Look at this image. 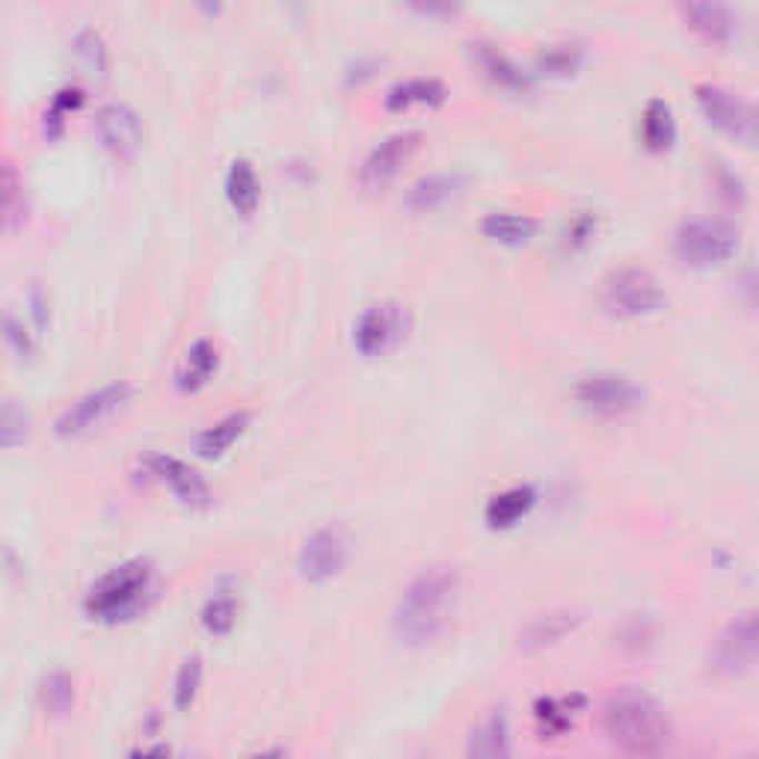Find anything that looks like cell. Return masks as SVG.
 I'll return each instance as SVG.
<instances>
[{"instance_id": "1", "label": "cell", "mask_w": 759, "mask_h": 759, "mask_svg": "<svg viewBox=\"0 0 759 759\" xmlns=\"http://www.w3.org/2000/svg\"><path fill=\"white\" fill-rule=\"evenodd\" d=\"M457 608H460V572L446 563H433L428 570H421L395 602V638L410 650H425L451 632Z\"/></svg>"}, {"instance_id": "2", "label": "cell", "mask_w": 759, "mask_h": 759, "mask_svg": "<svg viewBox=\"0 0 759 759\" xmlns=\"http://www.w3.org/2000/svg\"><path fill=\"white\" fill-rule=\"evenodd\" d=\"M602 732L623 753L650 757L670 739V721L656 697L638 688H617L602 703Z\"/></svg>"}, {"instance_id": "3", "label": "cell", "mask_w": 759, "mask_h": 759, "mask_svg": "<svg viewBox=\"0 0 759 759\" xmlns=\"http://www.w3.org/2000/svg\"><path fill=\"white\" fill-rule=\"evenodd\" d=\"M154 597V567L143 558L126 561L108 570L90 588L83 599V611L90 620L117 626L143 615Z\"/></svg>"}, {"instance_id": "4", "label": "cell", "mask_w": 759, "mask_h": 759, "mask_svg": "<svg viewBox=\"0 0 759 759\" xmlns=\"http://www.w3.org/2000/svg\"><path fill=\"white\" fill-rule=\"evenodd\" d=\"M599 303L611 318L635 321V318H650V314L661 312L668 306V294L650 270L620 268L608 273L602 282Z\"/></svg>"}, {"instance_id": "5", "label": "cell", "mask_w": 759, "mask_h": 759, "mask_svg": "<svg viewBox=\"0 0 759 759\" xmlns=\"http://www.w3.org/2000/svg\"><path fill=\"white\" fill-rule=\"evenodd\" d=\"M739 250V232L721 220H691L679 226L673 238V252L677 259L691 270L718 268L730 261Z\"/></svg>"}, {"instance_id": "6", "label": "cell", "mask_w": 759, "mask_h": 759, "mask_svg": "<svg viewBox=\"0 0 759 759\" xmlns=\"http://www.w3.org/2000/svg\"><path fill=\"white\" fill-rule=\"evenodd\" d=\"M576 401L588 412H593V416L620 419V416L641 410L643 389L626 374L602 371V374H590L585 380H579V386H576Z\"/></svg>"}, {"instance_id": "7", "label": "cell", "mask_w": 759, "mask_h": 759, "mask_svg": "<svg viewBox=\"0 0 759 759\" xmlns=\"http://www.w3.org/2000/svg\"><path fill=\"white\" fill-rule=\"evenodd\" d=\"M697 108L706 122L718 128L721 134L739 140L741 146L757 143V113L736 92L703 83V87H697Z\"/></svg>"}, {"instance_id": "8", "label": "cell", "mask_w": 759, "mask_h": 759, "mask_svg": "<svg viewBox=\"0 0 759 759\" xmlns=\"http://www.w3.org/2000/svg\"><path fill=\"white\" fill-rule=\"evenodd\" d=\"M410 330V314L398 303H374L353 323V348L366 359L386 357Z\"/></svg>"}, {"instance_id": "9", "label": "cell", "mask_w": 759, "mask_h": 759, "mask_svg": "<svg viewBox=\"0 0 759 759\" xmlns=\"http://www.w3.org/2000/svg\"><path fill=\"white\" fill-rule=\"evenodd\" d=\"M131 395H134V389L128 383H110L101 386L99 392L83 395L72 407H66L63 416L57 419V437L78 439L90 433L92 428L104 425L110 416H117L131 401Z\"/></svg>"}, {"instance_id": "10", "label": "cell", "mask_w": 759, "mask_h": 759, "mask_svg": "<svg viewBox=\"0 0 759 759\" xmlns=\"http://www.w3.org/2000/svg\"><path fill=\"white\" fill-rule=\"evenodd\" d=\"M350 561V540L348 535L336 526L318 528L306 537L303 549L297 555V567L306 581L323 585L336 579Z\"/></svg>"}, {"instance_id": "11", "label": "cell", "mask_w": 759, "mask_h": 759, "mask_svg": "<svg viewBox=\"0 0 759 759\" xmlns=\"http://www.w3.org/2000/svg\"><path fill=\"white\" fill-rule=\"evenodd\" d=\"M757 615L736 617L712 647V670L721 677H745L757 665Z\"/></svg>"}, {"instance_id": "12", "label": "cell", "mask_w": 759, "mask_h": 759, "mask_svg": "<svg viewBox=\"0 0 759 759\" xmlns=\"http://www.w3.org/2000/svg\"><path fill=\"white\" fill-rule=\"evenodd\" d=\"M143 469L152 481L163 483L184 508H208L211 505V487L202 475L179 457L146 455Z\"/></svg>"}, {"instance_id": "13", "label": "cell", "mask_w": 759, "mask_h": 759, "mask_svg": "<svg viewBox=\"0 0 759 759\" xmlns=\"http://www.w3.org/2000/svg\"><path fill=\"white\" fill-rule=\"evenodd\" d=\"M679 16L709 46L727 48L739 39V16L730 0H677Z\"/></svg>"}, {"instance_id": "14", "label": "cell", "mask_w": 759, "mask_h": 759, "mask_svg": "<svg viewBox=\"0 0 759 759\" xmlns=\"http://www.w3.org/2000/svg\"><path fill=\"white\" fill-rule=\"evenodd\" d=\"M421 143V134L416 131H403V134L386 137L383 143L374 146L368 158L359 167V184L366 190H386L398 179L403 163L410 161Z\"/></svg>"}, {"instance_id": "15", "label": "cell", "mask_w": 759, "mask_h": 759, "mask_svg": "<svg viewBox=\"0 0 759 759\" xmlns=\"http://www.w3.org/2000/svg\"><path fill=\"white\" fill-rule=\"evenodd\" d=\"M96 134H99L101 146L108 149L113 158H134L143 146V126L134 110L122 104V101H110L101 104L96 113Z\"/></svg>"}, {"instance_id": "16", "label": "cell", "mask_w": 759, "mask_h": 759, "mask_svg": "<svg viewBox=\"0 0 759 759\" xmlns=\"http://www.w3.org/2000/svg\"><path fill=\"white\" fill-rule=\"evenodd\" d=\"M217 368H220V353H217V348L208 339H199L190 344L184 359H181L176 383H179V389L184 395L202 392V389L214 380Z\"/></svg>"}, {"instance_id": "17", "label": "cell", "mask_w": 759, "mask_h": 759, "mask_svg": "<svg viewBox=\"0 0 759 759\" xmlns=\"http://www.w3.org/2000/svg\"><path fill=\"white\" fill-rule=\"evenodd\" d=\"M585 709V697H540L535 703V721L537 730L543 732V739H561L563 732L576 727V718Z\"/></svg>"}, {"instance_id": "18", "label": "cell", "mask_w": 759, "mask_h": 759, "mask_svg": "<svg viewBox=\"0 0 759 759\" xmlns=\"http://www.w3.org/2000/svg\"><path fill=\"white\" fill-rule=\"evenodd\" d=\"M581 617H576L572 611H549V615H537L531 623H526V629L519 632V647L522 650H546V647H555L558 641H563L567 635L576 632Z\"/></svg>"}, {"instance_id": "19", "label": "cell", "mask_w": 759, "mask_h": 759, "mask_svg": "<svg viewBox=\"0 0 759 759\" xmlns=\"http://www.w3.org/2000/svg\"><path fill=\"white\" fill-rule=\"evenodd\" d=\"M448 99L446 87L437 78H410V81L395 83L386 96L389 113H407L412 108H439Z\"/></svg>"}, {"instance_id": "20", "label": "cell", "mask_w": 759, "mask_h": 759, "mask_svg": "<svg viewBox=\"0 0 759 759\" xmlns=\"http://www.w3.org/2000/svg\"><path fill=\"white\" fill-rule=\"evenodd\" d=\"M466 750H469V757H481V759L510 757L513 745H510L508 715H501V712L487 715V718H483V721L469 732V745H466Z\"/></svg>"}, {"instance_id": "21", "label": "cell", "mask_w": 759, "mask_h": 759, "mask_svg": "<svg viewBox=\"0 0 759 759\" xmlns=\"http://www.w3.org/2000/svg\"><path fill=\"white\" fill-rule=\"evenodd\" d=\"M28 217V193L21 181L19 167L12 161H0V229H19Z\"/></svg>"}, {"instance_id": "22", "label": "cell", "mask_w": 759, "mask_h": 759, "mask_svg": "<svg viewBox=\"0 0 759 759\" xmlns=\"http://www.w3.org/2000/svg\"><path fill=\"white\" fill-rule=\"evenodd\" d=\"M641 143L656 154L673 149V143H677V119H673V110H670L668 101L652 99L643 108Z\"/></svg>"}, {"instance_id": "23", "label": "cell", "mask_w": 759, "mask_h": 759, "mask_svg": "<svg viewBox=\"0 0 759 759\" xmlns=\"http://www.w3.org/2000/svg\"><path fill=\"white\" fill-rule=\"evenodd\" d=\"M537 505V492L531 487H513L499 496H492L483 508V519L490 528H510L517 526L519 519L528 517Z\"/></svg>"}, {"instance_id": "24", "label": "cell", "mask_w": 759, "mask_h": 759, "mask_svg": "<svg viewBox=\"0 0 759 759\" xmlns=\"http://www.w3.org/2000/svg\"><path fill=\"white\" fill-rule=\"evenodd\" d=\"M226 199H229V206H232L241 217L256 214V208H259L261 202V184L250 161H243L241 158V161H234L232 167H229V176H226Z\"/></svg>"}, {"instance_id": "25", "label": "cell", "mask_w": 759, "mask_h": 759, "mask_svg": "<svg viewBox=\"0 0 759 759\" xmlns=\"http://www.w3.org/2000/svg\"><path fill=\"white\" fill-rule=\"evenodd\" d=\"M247 428H250V416H247V412H232V416L220 419L217 425L206 428L197 437L199 457H206V460L223 457L226 451L247 433Z\"/></svg>"}, {"instance_id": "26", "label": "cell", "mask_w": 759, "mask_h": 759, "mask_svg": "<svg viewBox=\"0 0 759 759\" xmlns=\"http://www.w3.org/2000/svg\"><path fill=\"white\" fill-rule=\"evenodd\" d=\"M483 238H490L492 243H501V247H522L537 234V220L526 214H487L481 220Z\"/></svg>"}, {"instance_id": "27", "label": "cell", "mask_w": 759, "mask_h": 759, "mask_svg": "<svg viewBox=\"0 0 759 759\" xmlns=\"http://www.w3.org/2000/svg\"><path fill=\"white\" fill-rule=\"evenodd\" d=\"M72 57L74 63L83 69V74H90V78H108L110 74V48L99 30H78L72 39Z\"/></svg>"}, {"instance_id": "28", "label": "cell", "mask_w": 759, "mask_h": 759, "mask_svg": "<svg viewBox=\"0 0 759 759\" xmlns=\"http://www.w3.org/2000/svg\"><path fill=\"white\" fill-rule=\"evenodd\" d=\"M460 190H463V179L460 176H430V179L419 181L410 190L407 206L412 211H437V208L448 206L451 199L460 197Z\"/></svg>"}, {"instance_id": "29", "label": "cell", "mask_w": 759, "mask_h": 759, "mask_svg": "<svg viewBox=\"0 0 759 759\" xmlns=\"http://www.w3.org/2000/svg\"><path fill=\"white\" fill-rule=\"evenodd\" d=\"M478 66H481L483 74H487L496 87H501V90H510V92L528 90L526 74L519 72L517 66L510 63L508 57L501 54V51H496V48L481 46V51H478Z\"/></svg>"}, {"instance_id": "30", "label": "cell", "mask_w": 759, "mask_h": 759, "mask_svg": "<svg viewBox=\"0 0 759 759\" xmlns=\"http://www.w3.org/2000/svg\"><path fill=\"white\" fill-rule=\"evenodd\" d=\"M238 611H241V606H238V599L232 593H217V597H211L206 602V608H202L206 632L214 635V638H226L234 629V623H238Z\"/></svg>"}, {"instance_id": "31", "label": "cell", "mask_w": 759, "mask_h": 759, "mask_svg": "<svg viewBox=\"0 0 759 759\" xmlns=\"http://www.w3.org/2000/svg\"><path fill=\"white\" fill-rule=\"evenodd\" d=\"M199 688H202V659L190 656L181 661L179 673H176V686H172V703L179 712H190L197 703Z\"/></svg>"}, {"instance_id": "32", "label": "cell", "mask_w": 759, "mask_h": 759, "mask_svg": "<svg viewBox=\"0 0 759 759\" xmlns=\"http://www.w3.org/2000/svg\"><path fill=\"white\" fill-rule=\"evenodd\" d=\"M581 54L579 46H549L537 54V69L549 78H570V74L579 72Z\"/></svg>"}, {"instance_id": "33", "label": "cell", "mask_w": 759, "mask_h": 759, "mask_svg": "<svg viewBox=\"0 0 759 759\" xmlns=\"http://www.w3.org/2000/svg\"><path fill=\"white\" fill-rule=\"evenodd\" d=\"M30 437V416L16 403L0 407V451L24 446Z\"/></svg>"}, {"instance_id": "34", "label": "cell", "mask_w": 759, "mask_h": 759, "mask_svg": "<svg viewBox=\"0 0 759 759\" xmlns=\"http://www.w3.org/2000/svg\"><path fill=\"white\" fill-rule=\"evenodd\" d=\"M83 104V92L78 87H66L54 96L51 108L46 110V134L48 137H60L63 134L66 117H72L74 110H81Z\"/></svg>"}, {"instance_id": "35", "label": "cell", "mask_w": 759, "mask_h": 759, "mask_svg": "<svg viewBox=\"0 0 759 759\" xmlns=\"http://www.w3.org/2000/svg\"><path fill=\"white\" fill-rule=\"evenodd\" d=\"M42 703L51 715H66L74 706V679L69 673H51L42 682Z\"/></svg>"}, {"instance_id": "36", "label": "cell", "mask_w": 759, "mask_h": 759, "mask_svg": "<svg viewBox=\"0 0 759 759\" xmlns=\"http://www.w3.org/2000/svg\"><path fill=\"white\" fill-rule=\"evenodd\" d=\"M593 234H597V217H590V214L572 217L570 223H567V229H563V234H561L563 250H570V252L585 250V247L593 241Z\"/></svg>"}, {"instance_id": "37", "label": "cell", "mask_w": 759, "mask_h": 759, "mask_svg": "<svg viewBox=\"0 0 759 759\" xmlns=\"http://www.w3.org/2000/svg\"><path fill=\"white\" fill-rule=\"evenodd\" d=\"M463 3L466 0H407V7L421 19H451L463 10Z\"/></svg>"}, {"instance_id": "38", "label": "cell", "mask_w": 759, "mask_h": 759, "mask_svg": "<svg viewBox=\"0 0 759 759\" xmlns=\"http://www.w3.org/2000/svg\"><path fill=\"white\" fill-rule=\"evenodd\" d=\"M0 332H3V341H7L19 357H28L30 350H33V341H30L28 330H24V323H21L19 318H3Z\"/></svg>"}, {"instance_id": "39", "label": "cell", "mask_w": 759, "mask_h": 759, "mask_svg": "<svg viewBox=\"0 0 759 759\" xmlns=\"http://www.w3.org/2000/svg\"><path fill=\"white\" fill-rule=\"evenodd\" d=\"M620 638H623L620 643H632L635 652H641L643 647L650 643L652 635H650V629H647V623H638V620H632V623L626 626L623 632H620Z\"/></svg>"}, {"instance_id": "40", "label": "cell", "mask_w": 759, "mask_h": 759, "mask_svg": "<svg viewBox=\"0 0 759 759\" xmlns=\"http://www.w3.org/2000/svg\"><path fill=\"white\" fill-rule=\"evenodd\" d=\"M190 3H193L202 16H208V19H217V16L223 12V0H190Z\"/></svg>"}]
</instances>
